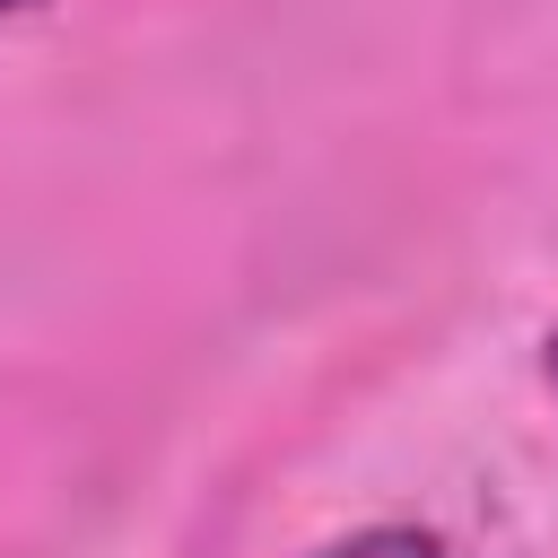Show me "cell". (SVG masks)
<instances>
[{"mask_svg": "<svg viewBox=\"0 0 558 558\" xmlns=\"http://www.w3.org/2000/svg\"><path fill=\"white\" fill-rule=\"evenodd\" d=\"M9 9H35V0H0V17H9Z\"/></svg>", "mask_w": 558, "mask_h": 558, "instance_id": "cell-3", "label": "cell"}, {"mask_svg": "<svg viewBox=\"0 0 558 558\" xmlns=\"http://www.w3.org/2000/svg\"><path fill=\"white\" fill-rule=\"evenodd\" d=\"M549 384H558V331H549Z\"/></svg>", "mask_w": 558, "mask_h": 558, "instance_id": "cell-2", "label": "cell"}, {"mask_svg": "<svg viewBox=\"0 0 558 558\" xmlns=\"http://www.w3.org/2000/svg\"><path fill=\"white\" fill-rule=\"evenodd\" d=\"M323 558H445V541H436L427 523H366V532L331 541Z\"/></svg>", "mask_w": 558, "mask_h": 558, "instance_id": "cell-1", "label": "cell"}]
</instances>
